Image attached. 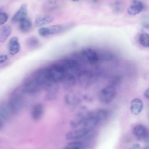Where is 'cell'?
Segmentation results:
<instances>
[{
  "mask_svg": "<svg viewBox=\"0 0 149 149\" xmlns=\"http://www.w3.org/2000/svg\"><path fill=\"white\" fill-rule=\"evenodd\" d=\"M39 34L43 37L47 36L49 35L48 27H41L38 30Z\"/></svg>",
  "mask_w": 149,
  "mask_h": 149,
  "instance_id": "d4e9b609",
  "label": "cell"
},
{
  "mask_svg": "<svg viewBox=\"0 0 149 149\" xmlns=\"http://www.w3.org/2000/svg\"><path fill=\"white\" fill-rule=\"evenodd\" d=\"M71 0L74 1H79L80 0Z\"/></svg>",
  "mask_w": 149,
  "mask_h": 149,
  "instance_id": "4dcf8cb0",
  "label": "cell"
},
{
  "mask_svg": "<svg viewBox=\"0 0 149 149\" xmlns=\"http://www.w3.org/2000/svg\"><path fill=\"white\" fill-rule=\"evenodd\" d=\"M133 134L138 140H143L146 142H148V133L146 128L141 125L135 126L133 129Z\"/></svg>",
  "mask_w": 149,
  "mask_h": 149,
  "instance_id": "ba28073f",
  "label": "cell"
},
{
  "mask_svg": "<svg viewBox=\"0 0 149 149\" xmlns=\"http://www.w3.org/2000/svg\"><path fill=\"white\" fill-rule=\"evenodd\" d=\"M144 96L147 99H148L149 97V90L148 88L144 92Z\"/></svg>",
  "mask_w": 149,
  "mask_h": 149,
  "instance_id": "f1b7e54d",
  "label": "cell"
},
{
  "mask_svg": "<svg viewBox=\"0 0 149 149\" xmlns=\"http://www.w3.org/2000/svg\"><path fill=\"white\" fill-rule=\"evenodd\" d=\"M8 18V15L6 13L3 12L0 13V25L5 23Z\"/></svg>",
  "mask_w": 149,
  "mask_h": 149,
  "instance_id": "484cf974",
  "label": "cell"
},
{
  "mask_svg": "<svg viewBox=\"0 0 149 149\" xmlns=\"http://www.w3.org/2000/svg\"><path fill=\"white\" fill-rule=\"evenodd\" d=\"M143 108V102L140 99L135 98L131 101L130 109L133 114L137 115L139 114L142 110Z\"/></svg>",
  "mask_w": 149,
  "mask_h": 149,
  "instance_id": "4fadbf2b",
  "label": "cell"
},
{
  "mask_svg": "<svg viewBox=\"0 0 149 149\" xmlns=\"http://www.w3.org/2000/svg\"><path fill=\"white\" fill-rule=\"evenodd\" d=\"M54 19V17L51 16L39 17L36 19L34 25L36 27H40L50 23Z\"/></svg>",
  "mask_w": 149,
  "mask_h": 149,
  "instance_id": "e0dca14e",
  "label": "cell"
},
{
  "mask_svg": "<svg viewBox=\"0 0 149 149\" xmlns=\"http://www.w3.org/2000/svg\"><path fill=\"white\" fill-rule=\"evenodd\" d=\"M39 43L38 39L36 37L32 36L29 38L27 41L28 46L31 47H34L38 46Z\"/></svg>",
  "mask_w": 149,
  "mask_h": 149,
  "instance_id": "603a6c76",
  "label": "cell"
},
{
  "mask_svg": "<svg viewBox=\"0 0 149 149\" xmlns=\"http://www.w3.org/2000/svg\"><path fill=\"white\" fill-rule=\"evenodd\" d=\"M3 126L2 123L0 119V129L2 128Z\"/></svg>",
  "mask_w": 149,
  "mask_h": 149,
  "instance_id": "f546056e",
  "label": "cell"
},
{
  "mask_svg": "<svg viewBox=\"0 0 149 149\" xmlns=\"http://www.w3.org/2000/svg\"><path fill=\"white\" fill-rule=\"evenodd\" d=\"M8 113L6 109L3 107H0V118L7 119L9 116Z\"/></svg>",
  "mask_w": 149,
  "mask_h": 149,
  "instance_id": "cb8c5ba5",
  "label": "cell"
},
{
  "mask_svg": "<svg viewBox=\"0 0 149 149\" xmlns=\"http://www.w3.org/2000/svg\"><path fill=\"white\" fill-rule=\"evenodd\" d=\"M139 41L142 46L145 47H148L149 45L148 34L146 33H141L139 36Z\"/></svg>",
  "mask_w": 149,
  "mask_h": 149,
  "instance_id": "44dd1931",
  "label": "cell"
},
{
  "mask_svg": "<svg viewBox=\"0 0 149 149\" xmlns=\"http://www.w3.org/2000/svg\"><path fill=\"white\" fill-rule=\"evenodd\" d=\"M49 35L57 34L61 31L62 30L61 26L59 25L51 26L48 27Z\"/></svg>",
  "mask_w": 149,
  "mask_h": 149,
  "instance_id": "7402d4cb",
  "label": "cell"
},
{
  "mask_svg": "<svg viewBox=\"0 0 149 149\" xmlns=\"http://www.w3.org/2000/svg\"><path fill=\"white\" fill-rule=\"evenodd\" d=\"M132 4L127 9L128 13L135 15L139 13L143 10V6L142 3L139 0H132Z\"/></svg>",
  "mask_w": 149,
  "mask_h": 149,
  "instance_id": "8fae6325",
  "label": "cell"
},
{
  "mask_svg": "<svg viewBox=\"0 0 149 149\" xmlns=\"http://www.w3.org/2000/svg\"><path fill=\"white\" fill-rule=\"evenodd\" d=\"M57 64L60 66L65 72L67 71H76L79 68V64L78 62L72 59L62 60Z\"/></svg>",
  "mask_w": 149,
  "mask_h": 149,
  "instance_id": "52a82bcc",
  "label": "cell"
},
{
  "mask_svg": "<svg viewBox=\"0 0 149 149\" xmlns=\"http://www.w3.org/2000/svg\"><path fill=\"white\" fill-rule=\"evenodd\" d=\"M20 46L18 42V37L15 36L10 39L8 45V52L11 55H13L19 51Z\"/></svg>",
  "mask_w": 149,
  "mask_h": 149,
  "instance_id": "5bb4252c",
  "label": "cell"
},
{
  "mask_svg": "<svg viewBox=\"0 0 149 149\" xmlns=\"http://www.w3.org/2000/svg\"><path fill=\"white\" fill-rule=\"evenodd\" d=\"M7 59V56L5 55H0V63L5 61Z\"/></svg>",
  "mask_w": 149,
  "mask_h": 149,
  "instance_id": "4316f807",
  "label": "cell"
},
{
  "mask_svg": "<svg viewBox=\"0 0 149 149\" xmlns=\"http://www.w3.org/2000/svg\"><path fill=\"white\" fill-rule=\"evenodd\" d=\"M27 4H25L22 5L12 18V21L13 22H19L26 18L27 15Z\"/></svg>",
  "mask_w": 149,
  "mask_h": 149,
  "instance_id": "30bf717a",
  "label": "cell"
},
{
  "mask_svg": "<svg viewBox=\"0 0 149 149\" xmlns=\"http://www.w3.org/2000/svg\"><path fill=\"white\" fill-rule=\"evenodd\" d=\"M61 82L65 88L69 89L74 85L75 83V78L71 74L65 73Z\"/></svg>",
  "mask_w": 149,
  "mask_h": 149,
  "instance_id": "2e32d148",
  "label": "cell"
},
{
  "mask_svg": "<svg viewBox=\"0 0 149 149\" xmlns=\"http://www.w3.org/2000/svg\"><path fill=\"white\" fill-rule=\"evenodd\" d=\"M47 68L51 80L58 83L61 82L65 73L63 69L57 64L52 65Z\"/></svg>",
  "mask_w": 149,
  "mask_h": 149,
  "instance_id": "7a4b0ae2",
  "label": "cell"
},
{
  "mask_svg": "<svg viewBox=\"0 0 149 149\" xmlns=\"http://www.w3.org/2000/svg\"><path fill=\"white\" fill-rule=\"evenodd\" d=\"M2 12L1 10L0 9V13Z\"/></svg>",
  "mask_w": 149,
  "mask_h": 149,
  "instance_id": "1f68e13d",
  "label": "cell"
},
{
  "mask_svg": "<svg viewBox=\"0 0 149 149\" xmlns=\"http://www.w3.org/2000/svg\"><path fill=\"white\" fill-rule=\"evenodd\" d=\"M24 93L22 89L16 90L12 94L8 102L9 109L14 113H17L20 111L24 104V99L22 93Z\"/></svg>",
  "mask_w": 149,
  "mask_h": 149,
  "instance_id": "6da1fadb",
  "label": "cell"
},
{
  "mask_svg": "<svg viewBox=\"0 0 149 149\" xmlns=\"http://www.w3.org/2000/svg\"><path fill=\"white\" fill-rule=\"evenodd\" d=\"M42 88L34 77L28 79L24 82L22 90L24 93L34 94L40 92Z\"/></svg>",
  "mask_w": 149,
  "mask_h": 149,
  "instance_id": "3957f363",
  "label": "cell"
},
{
  "mask_svg": "<svg viewBox=\"0 0 149 149\" xmlns=\"http://www.w3.org/2000/svg\"><path fill=\"white\" fill-rule=\"evenodd\" d=\"M132 149H141V146L139 143H134L131 146Z\"/></svg>",
  "mask_w": 149,
  "mask_h": 149,
  "instance_id": "83f0119b",
  "label": "cell"
},
{
  "mask_svg": "<svg viewBox=\"0 0 149 149\" xmlns=\"http://www.w3.org/2000/svg\"><path fill=\"white\" fill-rule=\"evenodd\" d=\"M12 29L10 25H6L0 29V42H5L10 34Z\"/></svg>",
  "mask_w": 149,
  "mask_h": 149,
  "instance_id": "ac0fdd59",
  "label": "cell"
},
{
  "mask_svg": "<svg viewBox=\"0 0 149 149\" xmlns=\"http://www.w3.org/2000/svg\"><path fill=\"white\" fill-rule=\"evenodd\" d=\"M83 57L91 64H94L98 60V55L93 49L87 48L84 49L82 52Z\"/></svg>",
  "mask_w": 149,
  "mask_h": 149,
  "instance_id": "7c38bea8",
  "label": "cell"
},
{
  "mask_svg": "<svg viewBox=\"0 0 149 149\" xmlns=\"http://www.w3.org/2000/svg\"><path fill=\"white\" fill-rule=\"evenodd\" d=\"M34 77L42 88L44 89L53 81L50 78L47 68L38 70L35 73Z\"/></svg>",
  "mask_w": 149,
  "mask_h": 149,
  "instance_id": "5b68a950",
  "label": "cell"
},
{
  "mask_svg": "<svg viewBox=\"0 0 149 149\" xmlns=\"http://www.w3.org/2000/svg\"><path fill=\"white\" fill-rule=\"evenodd\" d=\"M44 112V108L40 103H38L33 106L31 112V116L35 121L39 120L42 117Z\"/></svg>",
  "mask_w": 149,
  "mask_h": 149,
  "instance_id": "9a60e30c",
  "label": "cell"
},
{
  "mask_svg": "<svg viewBox=\"0 0 149 149\" xmlns=\"http://www.w3.org/2000/svg\"><path fill=\"white\" fill-rule=\"evenodd\" d=\"M116 94V90L114 86L109 85L101 90L99 95V99L103 103L108 104L113 100Z\"/></svg>",
  "mask_w": 149,
  "mask_h": 149,
  "instance_id": "277c9868",
  "label": "cell"
},
{
  "mask_svg": "<svg viewBox=\"0 0 149 149\" xmlns=\"http://www.w3.org/2000/svg\"><path fill=\"white\" fill-rule=\"evenodd\" d=\"M32 24L30 19L26 18L19 22L20 30L24 33H27L31 29Z\"/></svg>",
  "mask_w": 149,
  "mask_h": 149,
  "instance_id": "d6986e66",
  "label": "cell"
},
{
  "mask_svg": "<svg viewBox=\"0 0 149 149\" xmlns=\"http://www.w3.org/2000/svg\"><path fill=\"white\" fill-rule=\"evenodd\" d=\"M84 143L79 140L73 141L68 143L64 147V149H83L85 148Z\"/></svg>",
  "mask_w": 149,
  "mask_h": 149,
  "instance_id": "ffe728a7",
  "label": "cell"
},
{
  "mask_svg": "<svg viewBox=\"0 0 149 149\" xmlns=\"http://www.w3.org/2000/svg\"><path fill=\"white\" fill-rule=\"evenodd\" d=\"M93 76L92 73L89 71L84 70L79 73L78 80L82 86L86 87L89 86L92 82Z\"/></svg>",
  "mask_w": 149,
  "mask_h": 149,
  "instance_id": "9c48e42d",
  "label": "cell"
},
{
  "mask_svg": "<svg viewBox=\"0 0 149 149\" xmlns=\"http://www.w3.org/2000/svg\"><path fill=\"white\" fill-rule=\"evenodd\" d=\"M90 130L81 128L68 132L66 134V139L69 141H77L85 139L89 135Z\"/></svg>",
  "mask_w": 149,
  "mask_h": 149,
  "instance_id": "8992f818",
  "label": "cell"
}]
</instances>
